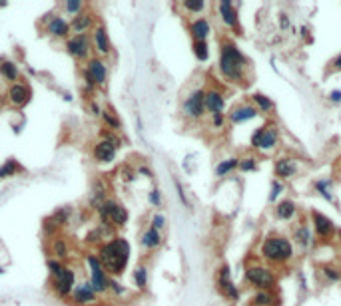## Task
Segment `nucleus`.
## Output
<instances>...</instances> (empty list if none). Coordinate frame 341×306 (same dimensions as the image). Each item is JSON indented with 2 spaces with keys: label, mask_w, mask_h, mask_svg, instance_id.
Listing matches in <instances>:
<instances>
[{
  "label": "nucleus",
  "mask_w": 341,
  "mask_h": 306,
  "mask_svg": "<svg viewBox=\"0 0 341 306\" xmlns=\"http://www.w3.org/2000/svg\"><path fill=\"white\" fill-rule=\"evenodd\" d=\"M248 58L244 52L234 44L232 40H223L219 46V60H217V70L223 80L232 84H246V74H248Z\"/></svg>",
  "instance_id": "nucleus-1"
},
{
  "label": "nucleus",
  "mask_w": 341,
  "mask_h": 306,
  "mask_svg": "<svg viewBox=\"0 0 341 306\" xmlns=\"http://www.w3.org/2000/svg\"><path fill=\"white\" fill-rule=\"evenodd\" d=\"M98 259H100L104 270L108 272V276H120L128 267L130 243L122 237L102 243L98 249Z\"/></svg>",
  "instance_id": "nucleus-2"
},
{
  "label": "nucleus",
  "mask_w": 341,
  "mask_h": 306,
  "mask_svg": "<svg viewBox=\"0 0 341 306\" xmlns=\"http://www.w3.org/2000/svg\"><path fill=\"white\" fill-rule=\"evenodd\" d=\"M259 257L269 265H288L294 259L292 239L286 235H269L259 245Z\"/></svg>",
  "instance_id": "nucleus-3"
},
{
  "label": "nucleus",
  "mask_w": 341,
  "mask_h": 306,
  "mask_svg": "<svg viewBox=\"0 0 341 306\" xmlns=\"http://www.w3.org/2000/svg\"><path fill=\"white\" fill-rule=\"evenodd\" d=\"M244 280L250 286H254L256 290H269V292H273L277 288V276H275V272L271 270V267L259 265V263H254V265L246 267Z\"/></svg>",
  "instance_id": "nucleus-4"
},
{
  "label": "nucleus",
  "mask_w": 341,
  "mask_h": 306,
  "mask_svg": "<svg viewBox=\"0 0 341 306\" xmlns=\"http://www.w3.org/2000/svg\"><path fill=\"white\" fill-rule=\"evenodd\" d=\"M279 145V129L273 121L257 127L256 131L250 137V147L259 153H269L273 151Z\"/></svg>",
  "instance_id": "nucleus-5"
},
{
  "label": "nucleus",
  "mask_w": 341,
  "mask_h": 306,
  "mask_svg": "<svg viewBox=\"0 0 341 306\" xmlns=\"http://www.w3.org/2000/svg\"><path fill=\"white\" fill-rule=\"evenodd\" d=\"M86 265H88V270H90V286L96 294H104L110 290V276L108 272L104 270L100 259L96 253H88L86 255Z\"/></svg>",
  "instance_id": "nucleus-6"
},
{
  "label": "nucleus",
  "mask_w": 341,
  "mask_h": 306,
  "mask_svg": "<svg viewBox=\"0 0 341 306\" xmlns=\"http://www.w3.org/2000/svg\"><path fill=\"white\" fill-rule=\"evenodd\" d=\"M206 90L204 88H196L192 90L184 102H182V115L188 121H200L206 115Z\"/></svg>",
  "instance_id": "nucleus-7"
},
{
  "label": "nucleus",
  "mask_w": 341,
  "mask_h": 306,
  "mask_svg": "<svg viewBox=\"0 0 341 306\" xmlns=\"http://www.w3.org/2000/svg\"><path fill=\"white\" fill-rule=\"evenodd\" d=\"M102 225L106 227H124L128 223V211L122 203L114 201V199H106V203L98 209Z\"/></svg>",
  "instance_id": "nucleus-8"
},
{
  "label": "nucleus",
  "mask_w": 341,
  "mask_h": 306,
  "mask_svg": "<svg viewBox=\"0 0 341 306\" xmlns=\"http://www.w3.org/2000/svg\"><path fill=\"white\" fill-rule=\"evenodd\" d=\"M40 24L44 26V32H46L50 38H54V40L70 38V22H68L64 16L56 14V12L44 14V18Z\"/></svg>",
  "instance_id": "nucleus-9"
},
{
  "label": "nucleus",
  "mask_w": 341,
  "mask_h": 306,
  "mask_svg": "<svg viewBox=\"0 0 341 306\" xmlns=\"http://www.w3.org/2000/svg\"><path fill=\"white\" fill-rule=\"evenodd\" d=\"M84 80H86V90H96L102 88L108 80V68L106 62L102 58H90L86 64L84 70Z\"/></svg>",
  "instance_id": "nucleus-10"
},
{
  "label": "nucleus",
  "mask_w": 341,
  "mask_h": 306,
  "mask_svg": "<svg viewBox=\"0 0 341 306\" xmlns=\"http://www.w3.org/2000/svg\"><path fill=\"white\" fill-rule=\"evenodd\" d=\"M74 286H76V274L70 267H64L56 276H52V290L56 292L58 298L72 296Z\"/></svg>",
  "instance_id": "nucleus-11"
},
{
  "label": "nucleus",
  "mask_w": 341,
  "mask_h": 306,
  "mask_svg": "<svg viewBox=\"0 0 341 306\" xmlns=\"http://www.w3.org/2000/svg\"><path fill=\"white\" fill-rule=\"evenodd\" d=\"M66 52L74 58V60H88L90 52H92V42L88 34H72L66 40Z\"/></svg>",
  "instance_id": "nucleus-12"
},
{
  "label": "nucleus",
  "mask_w": 341,
  "mask_h": 306,
  "mask_svg": "<svg viewBox=\"0 0 341 306\" xmlns=\"http://www.w3.org/2000/svg\"><path fill=\"white\" fill-rule=\"evenodd\" d=\"M238 6L240 4H234L230 0H221L217 2V14H219V20L225 28L230 30H240V16H238Z\"/></svg>",
  "instance_id": "nucleus-13"
},
{
  "label": "nucleus",
  "mask_w": 341,
  "mask_h": 306,
  "mask_svg": "<svg viewBox=\"0 0 341 306\" xmlns=\"http://www.w3.org/2000/svg\"><path fill=\"white\" fill-rule=\"evenodd\" d=\"M6 98H8L12 108H24L32 100V90L24 82H14V84H10V88L6 92Z\"/></svg>",
  "instance_id": "nucleus-14"
},
{
  "label": "nucleus",
  "mask_w": 341,
  "mask_h": 306,
  "mask_svg": "<svg viewBox=\"0 0 341 306\" xmlns=\"http://www.w3.org/2000/svg\"><path fill=\"white\" fill-rule=\"evenodd\" d=\"M217 290L225 296V298H230V300H240V290H238V286L234 284V280H232V270L228 265H223V267L217 270Z\"/></svg>",
  "instance_id": "nucleus-15"
},
{
  "label": "nucleus",
  "mask_w": 341,
  "mask_h": 306,
  "mask_svg": "<svg viewBox=\"0 0 341 306\" xmlns=\"http://www.w3.org/2000/svg\"><path fill=\"white\" fill-rule=\"evenodd\" d=\"M311 225H313L315 235H317L321 241H329V239L335 235V223H333L327 215H323V213H319V211H311Z\"/></svg>",
  "instance_id": "nucleus-16"
},
{
  "label": "nucleus",
  "mask_w": 341,
  "mask_h": 306,
  "mask_svg": "<svg viewBox=\"0 0 341 306\" xmlns=\"http://www.w3.org/2000/svg\"><path fill=\"white\" fill-rule=\"evenodd\" d=\"M92 50H96V54L100 56H108L112 52V44H110V36L106 32V26L104 24H96L92 28Z\"/></svg>",
  "instance_id": "nucleus-17"
},
{
  "label": "nucleus",
  "mask_w": 341,
  "mask_h": 306,
  "mask_svg": "<svg viewBox=\"0 0 341 306\" xmlns=\"http://www.w3.org/2000/svg\"><path fill=\"white\" fill-rule=\"evenodd\" d=\"M298 173L299 167L292 157H277L275 159V163H273V175H275V179L288 181V179H294Z\"/></svg>",
  "instance_id": "nucleus-18"
},
{
  "label": "nucleus",
  "mask_w": 341,
  "mask_h": 306,
  "mask_svg": "<svg viewBox=\"0 0 341 306\" xmlns=\"http://www.w3.org/2000/svg\"><path fill=\"white\" fill-rule=\"evenodd\" d=\"M257 115H259V112H257L256 108H254L252 104L244 102V104H238V106H234V108L230 110V114H228V121H230V123H234V125H238V123H246V121L256 119Z\"/></svg>",
  "instance_id": "nucleus-19"
},
{
  "label": "nucleus",
  "mask_w": 341,
  "mask_h": 306,
  "mask_svg": "<svg viewBox=\"0 0 341 306\" xmlns=\"http://www.w3.org/2000/svg\"><path fill=\"white\" fill-rule=\"evenodd\" d=\"M188 30H190V36L194 42H208L210 34H212V24H210L208 18L200 16V18H194L188 24Z\"/></svg>",
  "instance_id": "nucleus-20"
},
{
  "label": "nucleus",
  "mask_w": 341,
  "mask_h": 306,
  "mask_svg": "<svg viewBox=\"0 0 341 306\" xmlns=\"http://www.w3.org/2000/svg\"><path fill=\"white\" fill-rule=\"evenodd\" d=\"M72 300L78 306H94L98 302V294L92 290L90 282H80L72 290Z\"/></svg>",
  "instance_id": "nucleus-21"
},
{
  "label": "nucleus",
  "mask_w": 341,
  "mask_h": 306,
  "mask_svg": "<svg viewBox=\"0 0 341 306\" xmlns=\"http://www.w3.org/2000/svg\"><path fill=\"white\" fill-rule=\"evenodd\" d=\"M206 114H223V110H225V96H223V92H219V90H206Z\"/></svg>",
  "instance_id": "nucleus-22"
},
{
  "label": "nucleus",
  "mask_w": 341,
  "mask_h": 306,
  "mask_svg": "<svg viewBox=\"0 0 341 306\" xmlns=\"http://www.w3.org/2000/svg\"><path fill=\"white\" fill-rule=\"evenodd\" d=\"M96 26V22H94V14L92 12H88L84 10L82 14H78V16H74L72 20H70V32H74V34H86L88 30H92Z\"/></svg>",
  "instance_id": "nucleus-23"
},
{
  "label": "nucleus",
  "mask_w": 341,
  "mask_h": 306,
  "mask_svg": "<svg viewBox=\"0 0 341 306\" xmlns=\"http://www.w3.org/2000/svg\"><path fill=\"white\" fill-rule=\"evenodd\" d=\"M116 153H118V147L114 143L106 141V139H102V141H98L94 145V159L98 163H110V161H114Z\"/></svg>",
  "instance_id": "nucleus-24"
},
{
  "label": "nucleus",
  "mask_w": 341,
  "mask_h": 306,
  "mask_svg": "<svg viewBox=\"0 0 341 306\" xmlns=\"http://www.w3.org/2000/svg\"><path fill=\"white\" fill-rule=\"evenodd\" d=\"M294 241L303 251H307L309 247H313V235H311V229L307 227V223H298L294 227Z\"/></svg>",
  "instance_id": "nucleus-25"
},
{
  "label": "nucleus",
  "mask_w": 341,
  "mask_h": 306,
  "mask_svg": "<svg viewBox=\"0 0 341 306\" xmlns=\"http://www.w3.org/2000/svg\"><path fill=\"white\" fill-rule=\"evenodd\" d=\"M162 243H164L162 233L156 229H152V227H148V229L142 233V237H140V245H142L146 251H156Z\"/></svg>",
  "instance_id": "nucleus-26"
},
{
  "label": "nucleus",
  "mask_w": 341,
  "mask_h": 306,
  "mask_svg": "<svg viewBox=\"0 0 341 306\" xmlns=\"http://www.w3.org/2000/svg\"><path fill=\"white\" fill-rule=\"evenodd\" d=\"M298 213V205L292 201V199H283L275 205V217L279 221H292Z\"/></svg>",
  "instance_id": "nucleus-27"
},
{
  "label": "nucleus",
  "mask_w": 341,
  "mask_h": 306,
  "mask_svg": "<svg viewBox=\"0 0 341 306\" xmlns=\"http://www.w3.org/2000/svg\"><path fill=\"white\" fill-rule=\"evenodd\" d=\"M252 106L256 108L259 114H271V112L275 110V104H273L265 94H261V92L252 94Z\"/></svg>",
  "instance_id": "nucleus-28"
},
{
  "label": "nucleus",
  "mask_w": 341,
  "mask_h": 306,
  "mask_svg": "<svg viewBox=\"0 0 341 306\" xmlns=\"http://www.w3.org/2000/svg\"><path fill=\"white\" fill-rule=\"evenodd\" d=\"M238 165H240V157H228V159L219 161V163L215 165V177H217V179H223L225 175H230L232 171H236Z\"/></svg>",
  "instance_id": "nucleus-29"
},
{
  "label": "nucleus",
  "mask_w": 341,
  "mask_h": 306,
  "mask_svg": "<svg viewBox=\"0 0 341 306\" xmlns=\"http://www.w3.org/2000/svg\"><path fill=\"white\" fill-rule=\"evenodd\" d=\"M52 255L58 261L68 259L70 257V245H68V241L62 239V237H54V241H52Z\"/></svg>",
  "instance_id": "nucleus-30"
},
{
  "label": "nucleus",
  "mask_w": 341,
  "mask_h": 306,
  "mask_svg": "<svg viewBox=\"0 0 341 306\" xmlns=\"http://www.w3.org/2000/svg\"><path fill=\"white\" fill-rule=\"evenodd\" d=\"M331 187H333V181L327 179V177L317 179V181L313 183V189L319 193L327 203H335V197H333V193H331Z\"/></svg>",
  "instance_id": "nucleus-31"
},
{
  "label": "nucleus",
  "mask_w": 341,
  "mask_h": 306,
  "mask_svg": "<svg viewBox=\"0 0 341 306\" xmlns=\"http://www.w3.org/2000/svg\"><path fill=\"white\" fill-rule=\"evenodd\" d=\"M0 76L4 78V80H8L10 84L18 82V78H20L18 66H16L14 62H10V60H4V62H0Z\"/></svg>",
  "instance_id": "nucleus-32"
},
{
  "label": "nucleus",
  "mask_w": 341,
  "mask_h": 306,
  "mask_svg": "<svg viewBox=\"0 0 341 306\" xmlns=\"http://www.w3.org/2000/svg\"><path fill=\"white\" fill-rule=\"evenodd\" d=\"M252 306H277L275 294L269 290H256V294L252 296Z\"/></svg>",
  "instance_id": "nucleus-33"
},
{
  "label": "nucleus",
  "mask_w": 341,
  "mask_h": 306,
  "mask_svg": "<svg viewBox=\"0 0 341 306\" xmlns=\"http://www.w3.org/2000/svg\"><path fill=\"white\" fill-rule=\"evenodd\" d=\"M84 2L82 0H66V2H62V12L66 14V16H78V14H82L84 12Z\"/></svg>",
  "instance_id": "nucleus-34"
},
{
  "label": "nucleus",
  "mask_w": 341,
  "mask_h": 306,
  "mask_svg": "<svg viewBox=\"0 0 341 306\" xmlns=\"http://www.w3.org/2000/svg\"><path fill=\"white\" fill-rule=\"evenodd\" d=\"M102 119L106 121V125H108L112 131H118V129L122 127V121H120V117L116 115V112H114V110H110V108L102 110Z\"/></svg>",
  "instance_id": "nucleus-35"
},
{
  "label": "nucleus",
  "mask_w": 341,
  "mask_h": 306,
  "mask_svg": "<svg viewBox=\"0 0 341 306\" xmlns=\"http://www.w3.org/2000/svg\"><path fill=\"white\" fill-rule=\"evenodd\" d=\"M192 52L200 62H206L210 58V46L208 42H192Z\"/></svg>",
  "instance_id": "nucleus-36"
},
{
  "label": "nucleus",
  "mask_w": 341,
  "mask_h": 306,
  "mask_svg": "<svg viewBox=\"0 0 341 306\" xmlns=\"http://www.w3.org/2000/svg\"><path fill=\"white\" fill-rule=\"evenodd\" d=\"M134 284L138 290H146L148 286V267H138L134 270Z\"/></svg>",
  "instance_id": "nucleus-37"
},
{
  "label": "nucleus",
  "mask_w": 341,
  "mask_h": 306,
  "mask_svg": "<svg viewBox=\"0 0 341 306\" xmlns=\"http://www.w3.org/2000/svg\"><path fill=\"white\" fill-rule=\"evenodd\" d=\"M182 8L188 12V14H202L206 10V2L204 0H184L182 2Z\"/></svg>",
  "instance_id": "nucleus-38"
},
{
  "label": "nucleus",
  "mask_w": 341,
  "mask_h": 306,
  "mask_svg": "<svg viewBox=\"0 0 341 306\" xmlns=\"http://www.w3.org/2000/svg\"><path fill=\"white\" fill-rule=\"evenodd\" d=\"M238 169H240L242 173H252V171H256L257 169V157L256 155H246V157H242V159H240Z\"/></svg>",
  "instance_id": "nucleus-39"
},
{
  "label": "nucleus",
  "mask_w": 341,
  "mask_h": 306,
  "mask_svg": "<svg viewBox=\"0 0 341 306\" xmlns=\"http://www.w3.org/2000/svg\"><path fill=\"white\" fill-rule=\"evenodd\" d=\"M321 274H323V278L327 282H339L341 280V268L333 267V265H323Z\"/></svg>",
  "instance_id": "nucleus-40"
},
{
  "label": "nucleus",
  "mask_w": 341,
  "mask_h": 306,
  "mask_svg": "<svg viewBox=\"0 0 341 306\" xmlns=\"http://www.w3.org/2000/svg\"><path fill=\"white\" fill-rule=\"evenodd\" d=\"M18 171H20V165H18L14 159H10V161H6V163L0 167V179L12 177V175H16Z\"/></svg>",
  "instance_id": "nucleus-41"
},
{
  "label": "nucleus",
  "mask_w": 341,
  "mask_h": 306,
  "mask_svg": "<svg viewBox=\"0 0 341 306\" xmlns=\"http://www.w3.org/2000/svg\"><path fill=\"white\" fill-rule=\"evenodd\" d=\"M286 191V185H283V181H279V179H273L271 181V191H269V203H277V199H279V195Z\"/></svg>",
  "instance_id": "nucleus-42"
},
{
  "label": "nucleus",
  "mask_w": 341,
  "mask_h": 306,
  "mask_svg": "<svg viewBox=\"0 0 341 306\" xmlns=\"http://www.w3.org/2000/svg\"><path fill=\"white\" fill-rule=\"evenodd\" d=\"M68 219H70V207H62V209H58V211L52 215V221H54L58 227L66 225V223H68Z\"/></svg>",
  "instance_id": "nucleus-43"
},
{
  "label": "nucleus",
  "mask_w": 341,
  "mask_h": 306,
  "mask_svg": "<svg viewBox=\"0 0 341 306\" xmlns=\"http://www.w3.org/2000/svg\"><path fill=\"white\" fill-rule=\"evenodd\" d=\"M42 229H44V235H48V237H52V239H54V237H58V229H60V227H58V225L52 221V217H50V219H46V221H44Z\"/></svg>",
  "instance_id": "nucleus-44"
},
{
  "label": "nucleus",
  "mask_w": 341,
  "mask_h": 306,
  "mask_svg": "<svg viewBox=\"0 0 341 306\" xmlns=\"http://www.w3.org/2000/svg\"><path fill=\"white\" fill-rule=\"evenodd\" d=\"M150 227L156 231H160L162 233V229L166 227V217L162 215V213H156L154 217H152V223H150Z\"/></svg>",
  "instance_id": "nucleus-45"
},
{
  "label": "nucleus",
  "mask_w": 341,
  "mask_h": 306,
  "mask_svg": "<svg viewBox=\"0 0 341 306\" xmlns=\"http://www.w3.org/2000/svg\"><path fill=\"white\" fill-rule=\"evenodd\" d=\"M46 265H48V268H50V274H52V276H56V274L64 268L62 261H58V259H48V263H46Z\"/></svg>",
  "instance_id": "nucleus-46"
},
{
  "label": "nucleus",
  "mask_w": 341,
  "mask_h": 306,
  "mask_svg": "<svg viewBox=\"0 0 341 306\" xmlns=\"http://www.w3.org/2000/svg\"><path fill=\"white\" fill-rule=\"evenodd\" d=\"M228 121V115L225 114H213L212 115V127L213 129H221Z\"/></svg>",
  "instance_id": "nucleus-47"
},
{
  "label": "nucleus",
  "mask_w": 341,
  "mask_h": 306,
  "mask_svg": "<svg viewBox=\"0 0 341 306\" xmlns=\"http://www.w3.org/2000/svg\"><path fill=\"white\" fill-rule=\"evenodd\" d=\"M174 185H176V191L180 195V199H182V203L188 207V209H192V205H190V201H188V197H186V191H184V187H182V183L178 181V179H174Z\"/></svg>",
  "instance_id": "nucleus-48"
},
{
  "label": "nucleus",
  "mask_w": 341,
  "mask_h": 306,
  "mask_svg": "<svg viewBox=\"0 0 341 306\" xmlns=\"http://www.w3.org/2000/svg\"><path fill=\"white\" fill-rule=\"evenodd\" d=\"M148 199H150V203L154 207H162V193H160V189H152L150 195H148Z\"/></svg>",
  "instance_id": "nucleus-49"
},
{
  "label": "nucleus",
  "mask_w": 341,
  "mask_h": 306,
  "mask_svg": "<svg viewBox=\"0 0 341 306\" xmlns=\"http://www.w3.org/2000/svg\"><path fill=\"white\" fill-rule=\"evenodd\" d=\"M108 292H114V294L122 296V294H126V288H122V284H118L114 278H110V290Z\"/></svg>",
  "instance_id": "nucleus-50"
},
{
  "label": "nucleus",
  "mask_w": 341,
  "mask_h": 306,
  "mask_svg": "<svg viewBox=\"0 0 341 306\" xmlns=\"http://www.w3.org/2000/svg\"><path fill=\"white\" fill-rule=\"evenodd\" d=\"M327 100H329L333 106H341V90H331V92H327Z\"/></svg>",
  "instance_id": "nucleus-51"
},
{
  "label": "nucleus",
  "mask_w": 341,
  "mask_h": 306,
  "mask_svg": "<svg viewBox=\"0 0 341 306\" xmlns=\"http://www.w3.org/2000/svg\"><path fill=\"white\" fill-rule=\"evenodd\" d=\"M279 26H281V30H288V28H290V16H288L286 12L279 14Z\"/></svg>",
  "instance_id": "nucleus-52"
},
{
  "label": "nucleus",
  "mask_w": 341,
  "mask_h": 306,
  "mask_svg": "<svg viewBox=\"0 0 341 306\" xmlns=\"http://www.w3.org/2000/svg\"><path fill=\"white\" fill-rule=\"evenodd\" d=\"M138 175H144V177H150V179L154 177L152 169H150V167H144V165H142V167H138Z\"/></svg>",
  "instance_id": "nucleus-53"
},
{
  "label": "nucleus",
  "mask_w": 341,
  "mask_h": 306,
  "mask_svg": "<svg viewBox=\"0 0 341 306\" xmlns=\"http://www.w3.org/2000/svg\"><path fill=\"white\" fill-rule=\"evenodd\" d=\"M329 64H331V70H339L341 72V54H337Z\"/></svg>",
  "instance_id": "nucleus-54"
},
{
  "label": "nucleus",
  "mask_w": 341,
  "mask_h": 306,
  "mask_svg": "<svg viewBox=\"0 0 341 306\" xmlns=\"http://www.w3.org/2000/svg\"><path fill=\"white\" fill-rule=\"evenodd\" d=\"M90 110H92V114H94V115H102V110H100V106H98V104H94V102L90 104Z\"/></svg>",
  "instance_id": "nucleus-55"
},
{
  "label": "nucleus",
  "mask_w": 341,
  "mask_h": 306,
  "mask_svg": "<svg viewBox=\"0 0 341 306\" xmlns=\"http://www.w3.org/2000/svg\"><path fill=\"white\" fill-rule=\"evenodd\" d=\"M298 276H299V282H301V288L305 290V288H307V282H305V274H303V272H298Z\"/></svg>",
  "instance_id": "nucleus-56"
},
{
  "label": "nucleus",
  "mask_w": 341,
  "mask_h": 306,
  "mask_svg": "<svg viewBox=\"0 0 341 306\" xmlns=\"http://www.w3.org/2000/svg\"><path fill=\"white\" fill-rule=\"evenodd\" d=\"M301 36L309 40V28H307V26H301Z\"/></svg>",
  "instance_id": "nucleus-57"
}]
</instances>
